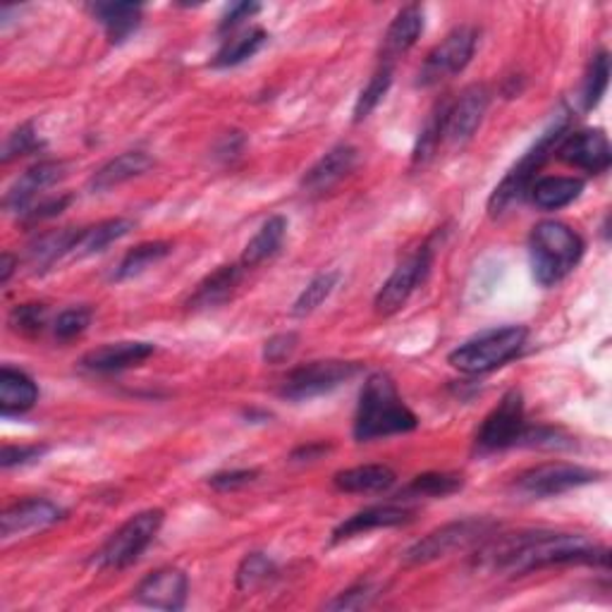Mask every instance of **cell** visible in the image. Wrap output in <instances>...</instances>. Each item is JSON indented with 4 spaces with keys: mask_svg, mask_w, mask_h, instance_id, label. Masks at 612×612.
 <instances>
[{
    "mask_svg": "<svg viewBox=\"0 0 612 612\" xmlns=\"http://www.w3.org/2000/svg\"><path fill=\"white\" fill-rule=\"evenodd\" d=\"M493 528L495 524L491 520H479V517L442 524L440 528H436V532L424 536L419 544H414L405 553V560L407 565H426V562L440 560L455 550H465L469 546L479 544L481 538L491 536Z\"/></svg>",
    "mask_w": 612,
    "mask_h": 612,
    "instance_id": "obj_9",
    "label": "cell"
},
{
    "mask_svg": "<svg viewBox=\"0 0 612 612\" xmlns=\"http://www.w3.org/2000/svg\"><path fill=\"white\" fill-rule=\"evenodd\" d=\"M277 575L275 562L263 553H249L244 555V560L238 567V575H234V583L244 593H254L256 589L266 587V583Z\"/></svg>",
    "mask_w": 612,
    "mask_h": 612,
    "instance_id": "obj_35",
    "label": "cell"
},
{
    "mask_svg": "<svg viewBox=\"0 0 612 612\" xmlns=\"http://www.w3.org/2000/svg\"><path fill=\"white\" fill-rule=\"evenodd\" d=\"M299 347V336L297 332H277V336L269 338L263 342V361L266 364H283V361L292 359V354L297 352Z\"/></svg>",
    "mask_w": 612,
    "mask_h": 612,
    "instance_id": "obj_43",
    "label": "cell"
},
{
    "mask_svg": "<svg viewBox=\"0 0 612 612\" xmlns=\"http://www.w3.org/2000/svg\"><path fill=\"white\" fill-rule=\"evenodd\" d=\"M583 192V179L581 177H562V175H553V177H540L528 189V197L532 201L544 208V211H558V208H565L572 201H577Z\"/></svg>",
    "mask_w": 612,
    "mask_h": 612,
    "instance_id": "obj_28",
    "label": "cell"
},
{
    "mask_svg": "<svg viewBox=\"0 0 612 612\" xmlns=\"http://www.w3.org/2000/svg\"><path fill=\"white\" fill-rule=\"evenodd\" d=\"M328 450H330V445L321 442V440L302 445V448L292 452V462H316V459H321Z\"/></svg>",
    "mask_w": 612,
    "mask_h": 612,
    "instance_id": "obj_50",
    "label": "cell"
},
{
    "mask_svg": "<svg viewBox=\"0 0 612 612\" xmlns=\"http://www.w3.org/2000/svg\"><path fill=\"white\" fill-rule=\"evenodd\" d=\"M91 318H94V312L89 309V306H69V309H65L58 318H55V324H53L55 340L69 342V340L79 338L81 332L91 326Z\"/></svg>",
    "mask_w": 612,
    "mask_h": 612,
    "instance_id": "obj_39",
    "label": "cell"
},
{
    "mask_svg": "<svg viewBox=\"0 0 612 612\" xmlns=\"http://www.w3.org/2000/svg\"><path fill=\"white\" fill-rule=\"evenodd\" d=\"M189 593V579L183 569L175 567H161L156 572L146 575L136 583L134 598L146 608L156 610H183Z\"/></svg>",
    "mask_w": 612,
    "mask_h": 612,
    "instance_id": "obj_15",
    "label": "cell"
},
{
    "mask_svg": "<svg viewBox=\"0 0 612 612\" xmlns=\"http://www.w3.org/2000/svg\"><path fill=\"white\" fill-rule=\"evenodd\" d=\"M583 240L567 222L544 220L532 230L528 238V256L538 285L553 287L572 273L583 256Z\"/></svg>",
    "mask_w": 612,
    "mask_h": 612,
    "instance_id": "obj_3",
    "label": "cell"
},
{
    "mask_svg": "<svg viewBox=\"0 0 612 612\" xmlns=\"http://www.w3.org/2000/svg\"><path fill=\"white\" fill-rule=\"evenodd\" d=\"M171 252H173V244L171 242H144V244H136L118 263V269L113 273V281L122 283V281H130V277L142 275L151 266H156V263L163 261Z\"/></svg>",
    "mask_w": 612,
    "mask_h": 612,
    "instance_id": "obj_32",
    "label": "cell"
},
{
    "mask_svg": "<svg viewBox=\"0 0 612 612\" xmlns=\"http://www.w3.org/2000/svg\"><path fill=\"white\" fill-rule=\"evenodd\" d=\"M285 234H287V218L285 216L269 218L259 228V232L254 234V238L247 242L244 252H242V261H240L242 266L244 269H254V266H259V263L275 256L277 249L283 247Z\"/></svg>",
    "mask_w": 612,
    "mask_h": 612,
    "instance_id": "obj_29",
    "label": "cell"
},
{
    "mask_svg": "<svg viewBox=\"0 0 612 612\" xmlns=\"http://www.w3.org/2000/svg\"><path fill=\"white\" fill-rule=\"evenodd\" d=\"M48 452L46 445H6L3 452H0V467L12 469L36 462Z\"/></svg>",
    "mask_w": 612,
    "mask_h": 612,
    "instance_id": "obj_45",
    "label": "cell"
},
{
    "mask_svg": "<svg viewBox=\"0 0 612 612\" xmlns=\"http://www.w3.org/2000/svg\"><path fill=\"white\" fill-rule=\"evenodd\" d=\"M163 517V510H144L134 514V517H130L108 536L106 544L94 553L91 562L99 569L130 567L153 544V538L159 536Z\"/></svg>",
    "mask_w": 612,
    "mask_h": 612,
    "instance_id": "obj_6",
    "label": "cell"
},
{
    "mask_svg": "<svg viewBox=\"0 0 612 612\" xmlns=\"http://www.w3.org/2000/svg\"><path fill=\"white\" fill-rule=\"evenodd\" d=\"M477 44H479V30L474 24L455 26V30L426 55V61L419 69V77H416V85L428 89L462 73V69L471 63V58H474Z\"/></svg>",
    "mask_w": 612,
    "mask_h": 612,
    "instance_id": "obj_8",
    "label": "cell"
},
{
    "mask_svg": "<svg viewBox=\"0 0 612 612\" xmlns=\"http://www.w3.org/2000/svg\"><path fill=\"white\" fill-rule=\"evenodd\" d=\"M419 426L416 414L400 397L397 385L383 371L371 373L359 393V405L354 416L357 442H371L379 438H391L409 434Z\"/></svg>",
    "mask_w": 612,
    "mask_h": 612,
    "instance_id": "obj_2",
    "label": "cell"
},
{
    "mask_svg": "<svg viewBox=\"0 0 612 612\" xmlns=\"http://www.w3.org/2000/svg\"><path fill=\"white\" fill-rule=\"evenodd\" d=\"M269 41V34L261 30V26H252V30H244L234 36H228L226 44L220 46L216 53V58L211 61L214 67H234L254 55L263 48V44Z\"/></svg>",
    "mask_w": 612,
    "mask_h": 612,
    "instance_id": "obj_31",
    "label": "cell"
},
{
    "mask_svg": "<svg viewBox=\"0 0 612 612\" xmlns=\"http://www.w3.org/2000/svg\"><path fill=\"white\" fill-rule=\"evenodd\" d=\"M153 165L151 156H146L144 151H124L120 156L110 159L106 165H101L99 171H96L89 179V189L96 192H108L113 189L122 183H128V179L136 177L146 173Z\"/></svg>",
    "mask_w": 612,
    "mask_h": 612,
    "instance_id": "obj_25",
    "label": "cell"
},
{
    "mask_svg": "<svg viewBox=\"0 0 612 612\" xmlns=\"http://www.w3.org/2000/svg\"><path fill=\"white\" fill-rule=\"evenodd\" d=\"M397 481V474L385 465H361L352 469H342L332 477V485L340 493H357V495H373L391 491Z\"/></svg>",
    "mask_w": 612,
    "mask_h": 612,
    "instance_id": "obj_24",
    "label": "cell"
},
{
    "mask_svg": "<svg viewBox=\"0 0 612 612\" xmlns=\"http://www.w3.org/2000/svg\"><path fill=\"white\" fill-rule=\"evenodd\" d=\"M244 142L247 139L242 136V132H228L226 136L220 139V144H218V156L220 159H234V156H240L242 149H244Z\"/></svg>",
    "mask_w": 612,
    "mask_h": 612,
    "instance_id": "obj_49",
    "label": "cell"
},
{
    "mask_svg": "<svg viewBox=\"0 0 612 612\" xmlns=\"http://www.w3.org/2000/svg\"><path fill=\"white\" fill-rule=\"evenodd\" d=\"M41 146H44V144H41V139H39V134L34 130V124L32 122H24V124H20V128L6 139L3 153H0V161L10 163L12 159L26 156V153H32V151H36Z\"/></svg>",
    "mask_w": 612,
    "mask_h": 612,
    "instance_id": "obj_41",
    "label": "cell"
},
{
    "mask_svg": "<svg viewBox=\"0 0 612 612\" xmlns=\"http://www.w3.org/2000/svg\"><path fill=\"white\" fill-rule=\"evenodd\" d=\"M361 371L359 361L342 359H324L309 361V364L292 369L281 385V397L289 402H306L332 393L342 383L352 381Z\"/></svg>",
    "mask_w": 612,
    "mask_h": 612,
    "instance_id": "obj_7",
    "label": "cell"
},
{
    "mask_svg": "<svg viewBox=\"0 0 612 612\" xmlns=\"http://www.w3.org/2000/svg\"><path fill=\"white\" fill-rule=\"evenodd\" d=\"M69 201H73V197H69V194H63V197L46 199V201H41L39 206H32L30 211L22 216V220L24 222H41V220L55 218V216H61L65 211V208L69 206Z\"/></svg>",
    "mask_w": 612,
    "mask_h": 612,
    "instance_id": "obj_48",
    "label": "cell"
},
{
    "mask_svg": "<svg viewBox=\"0 0 612 612\" xmlns=\"http://www.w3.org/2000/svg\"><path fill=\"white\" fill-rule=\"evenodd\" d=\"M359 159V151L352 144H338L332 146L326 156L318 159L306 175L302 177V187L309 194H321L330 187H336L345 175L354 171Z\"/></svg>",
    "mask_w": 612,
    "mask_h": 612,
    "instance_id": "obj_19",
    "label": "cell"
},
{
    "mask_svg": "<svg viewBox=\"0 0 612 612\" xmlns=\"http://www.w3.org/2000/svg\"><path fill=\"white\" fill-rule=\"evenodd\" d=\"M15 266H18V259L6 252L3 259H0V285H8L12 273H15Z\"/></svg>",
    "mask_w": 612,
    "mask_h": 612,
    "instance_id": "obj_51",
    "label": "cell"
},
{
    "mask_svg": "<svg viewBox=\"0 0 612 612\" xmlns=\"http://www.w3.org/2000/svg\"><path fill=\"white\" fill-rule=\"evenodd\" d=\"M338 283H340L338 271H328V273L316 275L314 281L302 289V295L295 299V304H292V314L299 318L314 314L318 306H321L332 295V289L338 287Z\"/></svg>",
    "mask_w": 612,
    "mask_h": 612,
    "instance_id": "obj_37",
    "label": "cell"
},
{
    "mask_svg": "<svg viewBox=\"0 0 612 612\" xmlns=\"http://www.w3.org/2000/svg\"><path fill=\"white\" fill-rule=\"evenodd\" d=\"M434 266V249L430 244H424L419 252H414L407 256L400 266L391 273V277L383 283V287L375 295V314L381 316H393L397 314L402 306L409 302V297L416 292V287H422L424 281Z\"/></svg>",
    "mask_w": 612,
    "mask_h": 612,
    "instance_id": "obj_11",
    "label": "cell"
},
{
    "mask_svg": "<svg viewBox=\"0 0 612 612\" xmlns=\"http://www.w3.org/2000/svg\"><path fill=\"white\" fill-rule=\"evenodd\" d=\"M567 128H569L567 113L555 118L550 128L540 134L538 142L528 149L522 156V161L503 177V183L495 187V192L489 199L491 216L505 214L512 204H517L526 197L528 189H532V185L536 183V173L544 168V163L553 156L555 149H558L560 139L567 134Z\"/></svg>",
    "mask_w": 612,
    "mask_h": 612,
    "instance_id": "obj_4",
    "label": "cell"
},
{
    "mask_svg": "<svg viewBox=\"0 0 612 612\" xmlns=\"http://www.w3.org/2000/svg\"><path fill=\"white\" fill-rule=\"evenodd\" d=\"M89 10L103 24L110 44L128 41L142 24V6L139 3H94Z\"/></svg>",
    "mask_w": 612,
    "mask_h": 612,
    "instance_id": "obj_27",
    "label": "cell"
},
{
    "mask_svg": "<svg viewBox=\"0 0 612 612\" xmlns=\"http://www.w3.org/2000/svg\"><path fill=\"white\" fill-rule=\"evenodd\" d=\"M39 400L36 383L24 371L0 369V412L3 416H18L30 412Z\"/></svg>",
    "mask_w": 612,
    "mask_h": 612,
    "instance_id": "obj_26",
    "label": "cell"
},
{
    "mask_svg": "<svg viewBox=\"0 0 612 612\" xmlns=\"http://www.w3.org/2000/svg\"><path fill=\"white\" fill-rule=\"evenodd\" d=\"M259 479V469H232V471H218V474L208 477V485L220 493L240 491L244 485L254 483Z\"/></svg>",
    "mask_w": 612,
    "mask_h": 612,
    "instance_id": "obj_44",
    "label": "cell"
},
{
    "mask_svg": "<svg viewBox=\"0 0 612 612\" xmlns=\"http://www.w3.org/2000/svg\"><path fill=\"white\" fill-rule=\"evenodd\" d=\"M373 595L375 591L369 583H357V587L338 593L330 603H326V610H361L373 601Z\"/></svg>",
    "mask_w": 612,
    "mask_h": 612,
    "instance_id": "obj_46",
    "label": "cell"
},
{
    "mask_svg": "<svg viewBox=\"0 0 612 612\" xmlns=\"http://www.w3.org/2000/svg\"><path fill=\"white\" fill-rule=\"evenodd\" d=\"M414 520V510L405 505H373L352 514L350 520H345L336 532H332V544H342L354 536L375 532V528H393L409 524Z\"/></svg>",
    "mask_w": 612,
    "mask_h": 612,
    "instance_id": "obj_20",
    "label": "cell"
},
{
    "mask_svg": "<svg viewBox=\"0 0 612 612\" xmlns=\"http://www.w3.org/2000/svg\"><path fill=\"white\" fill-rule=\"evenodd\" d=\"M156 352V345L151 342H110L81 357L79 367L91 373H113L144 364Z\"/></svg>",
    "mask_w": 612,
    "mask_h": 612,
    "instance_id": "obj_18",
    "label": "cell"
},
{
    "mask_svg": "<svg viewBox=\"0 0 612 612\" xmlns=\"http://www.w3.org/2000/svg\"><path fill=\"white\" fill-rule=\"evenodd\" d=\"M422 34H424V8L422 6L402 8L383 36L381 61L385 65H393L400 55H405L416 41H419Z\"/></svg>",
    "mask_w": 612,
    "mask_h": 612,
    "instance_id": "obj_21",
    "label": "cell"
},
{
    "mask_svg": "<svg viewBox=\"0 0 612 612\" xmlns=\"http://www.w3.org/2000/svg\"><path fill=\"white\" fill-rule=\"evenodd\" d=\"M601 477V471L581 465L548 462L522 471V474L514 479V491H520L526 498H553L579 489V485L593 483Z\"/></svg>",
    "mask_w": 612,
    "mask_h": 612,
    "instance_id": "obj_10",
    "label": "cell"
},
{
    "mask_svg": "<svg viewBox=\"0 0 612 612\" xmlns=\"http://www.w3.org/2000/svg\"><path fill=\"white\" fill-rule=\"evenodd\" d=\"M558 159L567 165H575V168L601 175L610 168L612 161V149L603 130H579V132H567L558 149Z\"/></svg>",
    "mask_w": 612,
    "mask_h": 612,
    "instance_id": "obj_14",
    "label": "cell"
},
{
    "mask_svg": "<svg viewBox=\"0 0 612 612\" xmlns=\"http://www.w3.org/2000/svg\"><path fill=\"white\" fill-rule=\"evenodd\" d=\"M242 271L244 266L240 263H228V266L216 269L211 275H206L204 281L197 285V289L192 292V297L187 299V309L189 312H206V309H216V306L226 304L232 292L238 289L240 281H242Z\"/></svg>",
    "mask_w": 612,
    "mask_h": 612,
    "instance_id": "obj_22",
    "label": "cell"
},
{
    "mask_svg": "<svg viewBox=\"0 0 612 612\" xmlns=\"http://www.w3.org/2000/svg\"><path fill=\"white\" fill-rule=\"evenodd\" d=\"M524 395L517 387H512L498 402V407L485 416L479 434L477 450L479 452H498L517 445L524 430Z\"/></svg>",
    "mask_w": 612,
    "mask_h": 612,
    "instance_id": "obj_12",
    "label": "cell"
},
{
    "mask_svg": "<svg viewBox=\"0 0 612 612\" xmlns=\"http://www.w3.org/2000/svg\"><path fill=\"white\" fill-rule=\"evenodd\" d=\"M48 318V306L44 304H20L10 312V328L18 332H26V336H34L41 332L46 326Z\"/></svg>",
    "mask_w": 612,
    "mask_h": 612,
    "instance_id": "obj_42",
    "label": "cell"
},
{
    "mask_svg": "<svg viewBox=\"0 0 612 612\" xmlns=\"http://www.w3.org/2000/svg\"><path fill=\"white\" fill-rule=\"evenodd\" d=\"M491 103V91L483 85H471L448 103L445 116V144L465 146L481 128L485 110Z\"/></svg>",
    "mask_w": 612,
    "mask_h": 612,
    "instance_id": "obj_13",
    "label": "cell"
},
{
    "mask_svg": "<svg viewBox=\"0 0 612 612\" xmlns=\"http://www.w3.org/2000/svg\"><path fill=\"white\" fill-rule=\"evenodd\" d=\"M517 445H522V448H538V450H569L575 448V440L565 436L562 430H555L548 426H536V428L524 426Z\"/></svg>",
    "mask_w": 612,
    "mask_h": 612,
    "instance_id": "obj_40",
    "label": "cell"
},
{
    "mask_svg": "<svg viewBox=\"0 0 612 612\" xmlns=\"http://www.w3.org/2000/svg\"><path fill=\"white\" fill-rule=\"evenodd\" d=\"M393 85V65L381 63V67L375 69L373 77L369 79V85L361 89L359 99L354 103V122H364L379 103L385 99L387 89Z\"/></svg>",
    "mask_w": 612,
    "mask_h": 612,
    "instance_id": "obj_36",
    "label": "cell"
},
{
    "mask_svg": "<svg viewBox=\"0 0 612 612\" xmlns=\"http://www.w3.org/2000/svg\"><path fill=\"white\" fill-rule=\"evenodd\" d=\"M65 517V510L58 507L46 498H30L22 503L10 505L3 517H0V536H24L34 532H44V528L58 524Z\"/></svg>",
    "mask_w": 612,
    "mask_h": 612,
    "instance_id": "obj_16",
    "label": "cell"
},
{
    "mask_svg": "<svg viewBox=\"0 0 612 612\" xmlns=\"http://www.w3.org/2000/svg\"><path fill=\"white\" fill-rule=\"evenodd\" d=\"M77 230H79V228H77ZM77 230H75V228L51 230V232L41 234V238H36V240L30 244V252H26V256H30L32 266H34L36 271H44V269L53 266L55 261H61V259L69 256V252H73L75 238H77Z\"/></svg>",
    "mask_w": 612,
    "mask_h": 612,
    "instance_id": "obj_30",
    "label": "cell"
},
{
    "mask_svg": "<svg viewBox=\"0 0 612 612\" xmlns=\"http://www.w3.org/2000/svg\"><path fill=\"white\" fill-rule=\"evenodd\" d=\"M63 177H65L63 161H39L30 171H24L6 192L3 197L6 211L24 216L32 208L36 194L53 187L55 183H61Z\"/></svg>",
    "mask_w": 612,
    "mask_h": 612,
    "instance_id": "obj_17",
    "label": "cell"
},
{
    "mask_svg": "<svg viewBox=\"0 0 612 612\" xmlns=\"http://www.w3.org/2000/svg\"><path fill=\"white\" fill-rule=\"evenodd\" d=\"M528 330L524 326H505L485 330L481 336L462 342L448 354V361L462 373L481 375L505 367L522 352Z\"/></svg>",
    "mask_w": 612,
    "mask_h": 612,
    "instance_id": "obj_5",
    "label": "cell"
},
{
    "mask_svg": "<svg viewBox=\"0 0 612 612\" xmlns=\"http://www.w3.org/2000/svg\"><path fill=\"white\" fill-rule=\"evenodd\" d=\"M608 85H610V55L608 51H601L591 58L587 79H583V89H581L583 110H593L603 101Z\"/></svg>",
    "mask_w": 612,
    "mask_h": 612,
    "instance_id": "obj_38",
    "label": "cell"
},
{
    "mask_svg": "<svg viewBox=\"0 0 612 612\" xmlns=\"http://www.w3.org/2000/svg\"><path fill=\"white\" fill-rule=\"evenodd\" d=\"M259 10H261L259 3H232V6L226 10V15L220 18L218 32H220V34H230V32H234L242 22H247V20H252L254 15H259Z\"/></svg>",
    "mask_w": 612,
    "mask_h": 612,
    "instance_id": "obj_47",
    "label": "cell"
},
{
    "mask_svg": "<svg viewBox=\"0 0 612 612\" xmlns=\"http://www.w3.org/2000/svg\"><path fill=\"white\" fill-rule=\"evenodd\" d=\"M448 103L450 99H445L430 110V116L419 132V139H416L414 156H412L414 165H426L436 156L440 144H445V116H448Z\"/></svg>",
    "mask_w": 612,
    "mask_h": 612,
    "instance_id": "obj_34",
    "label": "cell"
},
{
    "mask_svg": "<svg viewBox=\"0 0 612 612\" xmlns=\"http://www.w3.org/2000/svg\"><path fill=\"white\" fill-rule=\"evenodd\" d=\"M132 230H134V220L122 218V216L101 220L89 228H79L75 244H73V252H69V259H87V256L99 254L106 247H110L122 238H128Z\"/></svg>",
    "mask_w": 612,
    "mask_h": 612,
    "instance_id": "obj_23",
    "label": "cell"
},
{
    "mask_svg": "<svg viewBox=\"0 0 612 612\" xmlns=\"http://www.w3.org/2000/svg\"><path fill=\"white\" fill-rule=\"evenodd\" d=\"M465 479L462 474H450V471H428V474L414 477L400 498L414 500V498H448L457 491H462Z\"/></svg>",
    "mask_w": 612,
    "mask_h": 612,
    "instance_id": "obj_33",
    "label": "cell"
},
{
    "mask_svg": "<svg viewBox=\"0 0 612 612\" xmlns=\"http://www.w3.org/2000/svg\"><path fill=\"white\" fill-rule=\"evenodd\" d=\"M483 558L493 569L510 577H522L555 565L610 567V550L583 534H520L485 548Z\"/></svg>",
    "mask_w": 612,
    "mask_h": 612,
    "instance_id": "obj_1",
    "label": "cell"
}]
</instances>
